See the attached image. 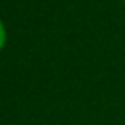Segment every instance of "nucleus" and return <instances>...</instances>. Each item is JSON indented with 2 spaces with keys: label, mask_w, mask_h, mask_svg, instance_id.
I'll return each mask as SVG.
<instances>
[{
  "label": "nucleus",
  "mask_w": 125,
  "mask_h": 125,
  "mask_svg": "<svg viewBox=\"0 0 125 125\" xmlns=\"http://www.w3.org/2000/svg\"><path fill=\"white\" fill-rule=\"evenodd\" d=\"M5 44H6V29H5L3 21L0 19V51L5 48Z\"/></svg>",
  "instance_id": "1"
},
{
  "label": "nucleus",
  "mask_w": 125,
  "mask_h": 125,
  "mask_svg": "<svg viewBox=\"0 0 125 125\" xmlns=\"http://www.w3.org/2000/svg\"><path fill=\"white\" fill-rule=\"evenodd\" d=\"M124 2H125V0H124Z\"/></svg>",
  "instance_id": "2"
}]
</instances>
